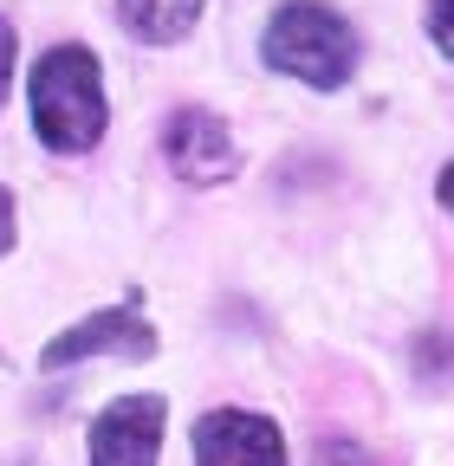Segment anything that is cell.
<instances>
[{
    "label": "cell",
    "instance_id": "52a82bcc",
    "mask_svg": "<svg viewBox=\"0 0 454 466\" xmlns=\"http://www.w3.org/2000/svg\"><path fill=\"white\" fill-rule=\"evenodd\" d=\"M118 20L143 46H176L201 20V0H118Z\"/></svg>",
    "mask_w": 454,
    "mask_h": 466
},
{
    "label": "cell",
    "instance_id": "7c38bea8",
    "mask_svg": "<svg viewBox=\"0 0 454 466\" xmlns=\"http://www.w3.org/2000/svg\"><path fill=\"white\" fill-rule=\"evenodd\" d=\"M441 208H448V214H454V162H448V168H441Z\"/></svg>",
    "mask_w": 454,
    "mask_h": 466
},
{
    "label": "cell",
    "instance_id": "3957f363",
    "mask_svg": "<svg viewBox=\"0 0 454 466\" xmlns=\"http://www.w3.org/2000/svg\"><path fill=\"white\" fill-rule=\"evenodd\" d=\"M195 466H286V434L247 408H214L195 421Z\"/></svg>",
    "mask_w": 454,
    "mask_h": 466
},
{
    "label": "cell",
    "instance_id": "8fae6325",
    "mask_svg": "<svg viewBox=\"0 0 454 466\" xmlns=\"http://www.w3.org/2000/svg\"><path fill=\"white\" fill-rule=\"evenodd\" d=\"M7 247H14V195L0 188V253H7Z\"/></svg>",
    "mask_w": 454,
    "mask_h": 466
},
{
    "label": "cell",
    "instance_id": "7a4b0ae2",
    "mask_svg": "<svg viewBox=\"0 0 454 466\" xmlns=\"http://www.w3.org/2000/svg\"><path fill=\"white\" fill-rule=\"evenodd\" d=\"M260 52H266L273 72H286L299 85H318V91H337L357 72V33L337 7H325V0H286V7L273 14Z\"/></svg>",
    "mask_w": 454,
    "mask_h": 466
},
{
    "label": "cell",
    "instance_id": "30bf717a",
    "mask_svg": "<svg viewBox=\"0 0 454 466\" xmlns=\"http://www.w3.org/2000/svg\"><path fill=\"white\" fill-rule=\"evenodd\" d=\"M7 85H14V26L0 20V104H7Z\"/></svg>",
    "mask_w": 454,
    "mask_h": 466
},
{
    "label": "cell",
    "instance_id": "6da1fadb",
    "mask_svg": "<svg viewBox=\"0 0 454 466\" xmlns=\"http://www.w3.org/2000/svg\"><path fill=\"white\" fill-rule=\"evenodd\" d=\"M33 130L59 156H78L104 137V78L85 46H52L33 66Z\"/></svg>",
    "mask_w": 454,
    "mask_h": 466
},
{
    "label": "cell",
    "instance_id": "5b68a950",
    "mask_svg": "<svg viewBox=\"0 0 454 466\" xmlns=\"http://www.w3.org/2000/svg\"><path fill=\"white\" fill-rule=\"evenodd\" d=\"M162 156H169V168H176L182 182H195V188L227 182V175H234V162H241L234 130H227L214 110H176V116H169Z\"/></svg>",
    "mask_w": 454,
    "mask_h": 466
},
{
    "label": "cell",
    "instance_id": "8992f818",
    "mask_svg": "<svg viewBox=\"0 0 454 466\" xmlns=\"http://www.w3.org/2000/svg\"><path fill=\"white\" fill-rule=\"evenodd\" d=\"M156 357V330L124 305V311H98V318H85V324H72V330H59L46 343V370H66V363H85V357Z\"/></svg>",
    "mask_w": 454,
    "mask_h": 466
},
{
    "label": "cell",
    "instance_id": "277c9868",
    "mask_svg": "<svg viewBox=\"0 0 454 466\" xmlns=\"http://www.w3.org/2000/svg\"><path fill=\"white\" fill-rule=\"evenodd\" d=\"M162 395H124L91 421V466H156L162 453Z\"/></svg>",
    "mask_w": 454,
    "mask_h": 466
},
{
    "label": "cell",
    "instance_id": "ba28073f",
    "mask_svg": "<svg viewBox=\"0 0 454 466\" xmlns=\"http://www.w3.org/2000/svg\"><path fill=\"white\" fill-rule=\"evenodd\" d=\"M312 466H377V453H364L357 441H325Z\"/></svg>",
    "mask_w": 454,
    "mask_h": 466
},
{
    "label": "cell",
    "instance_id": "9c48e42d",
    "mask_svg": "<svg viewBox=\"0 0 454 466\" xmlns=\"http://www.w3.org/2000/svg\"><path fill=\"white\" fill-rule=\"evenodd\" d=\"M428 39L454 58V0H435V7H428Z\"/></svg>",
    "mask_w": 454,
    "mask_h": 466
}]
</instances>
